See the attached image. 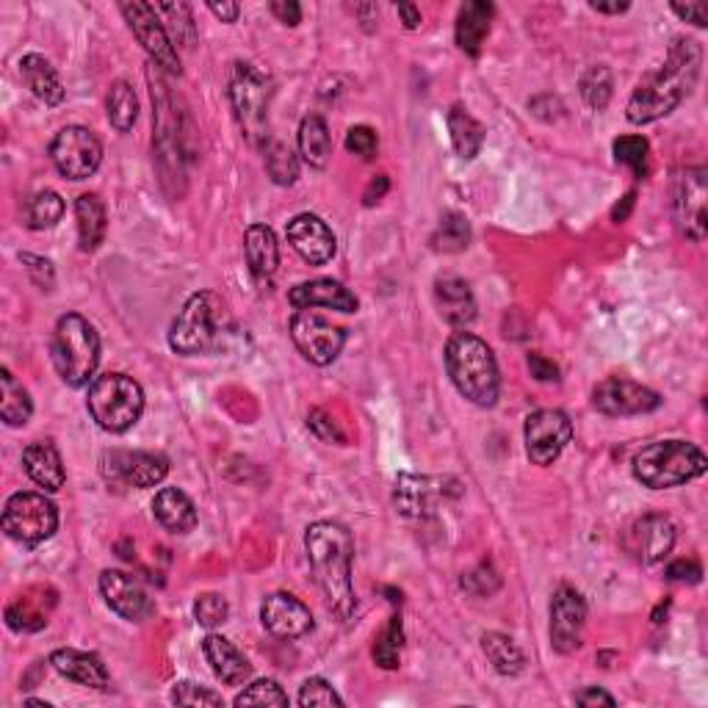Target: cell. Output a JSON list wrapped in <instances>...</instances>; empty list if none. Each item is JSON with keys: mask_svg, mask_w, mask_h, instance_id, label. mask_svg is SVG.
<instances>
[{"mask_svg": "<svg viewBox=\"0 0 708 708\" xmlns=\"http://www.w3.org/2000/svg\"><path fill=\"white\" fill-rule=\"evenodd\" d=\"M59 529V510L42 493H14L3 506V532L22 545H39Z\"/></svg>", "mask_w": 708, "mask_h": 708, "instance_id": "9", "label": "cell"}, {"mask_svg": "<svg viewBox=\"0 0 708 708\" xmlns=\"http://www.w3.org/2000/svg\"><path fill=\"white\" fill-rule=\"evenodd\" d=\"M440 490L434 488L432 479L412 476V473H401L396 479L393 488V504L401 515L407 517H427L434 510Z\"/></svg>", "mask_w": 708, "mask_h": 708, "instance_id": "32", "label": "cell"}, {"mask_svg": "<svg viewBox=\"0 0 708 708\" xmlns=\"http://www.w3.org/2000/svg\"><path fill=\"white\" fill-rule=\"evenodd\" d=\"M208 9L214 11L222 22H236L238 14H242V6L230 3V0H222V3H216L214 0V3H208Z\"/></svg>", "mask_w": 708, "mask_h": 708, "instance_id": "60", "label": "cell"}, {"mask_svg": "<svg viewBox=\"0 0 708 708\" xmlns=\"http://www.w3.org/2000/svg\"><path fill=\"white\" fill-rule=\"evenodd\" d=\"M299 706L310 708V706H343V698L341 695L332 689L330 681H325V678H308V681L299 687V698H297Z\"/></svg>", "mask_w": 708, "mask_h": 708, "instance_id": "47", "label": "cell"}, {"mask_svg": "<svg viewBox=\"0 0 708 708\" xmlns=\"http://www.w3.org/2000/svg\"><path fill=\"white\" fill-rule=\"evenodd\" d=\"M529 371L537 382H556L560 379V366L545 355H529Z\"/></svg>", "mask_w": 708, "mask_h": 708, "instance_id": "55", "label": "cell"}, {"mask_svg": "<svg viewBox=\"0 0 708 708\" xmlns=\"http://www.w3.org/2000/svg\"><path fill=\"white\" fill-rule=\"evenodd\" d=\"M587 626V604L573 587H560L551 601V645L560 654L582 648V634Z\"/></svg>", "mask_w": 708, "mask_h": 708, "instance_id": "17", "label": "cell"}, {"mask_svg": "<svg viewBox=\"0 0 708 708\" xmlns=\"http://www.w3.org/2000/svg\"><path fill=\"white\" fill-rule=\"evenodd\" d=\"M445 368L460 390L471 404L476 407H493L501 393V373L499 362H495L493 349L473 332H454L445 343Z\"/></svg>", "mask_w": 708, "mask_h": 708, "instance_id": "3", "label": "cell"}, {"mask_svg": "<svg viewBox=\"0 0 708 708\" xmlns=\"http://www.w3.org/2000/svg\"><path fill=\"white\" fill-rule=\"evenodd\" d=\"M170 473V460L155 451H111L103 456V476L120 488L147 490Z\"/></svg>", "mask_w": 708, "mask_h": 708, "instance_id": "15", "label": "cell"}, {"mask_svg": "<svg viewBox=\"0 0 708 708\" xmlns=\"http://www.w3.org/2000/svg\"><path fill=\"white\" fill-rule=\"evenodd\" d=\"M308 427L310 432H314L319 440H325V443H338V445L347 443V434L341 432V427H338V423L332 421L325 410H310Z\"/></svg>", "mask_w": 708, "mask_h": 708, "instance_id": "51", "label": "cell"}, {"mask_svg": "<svg viewBox=\"0 0 708 708\" xmlns=\"http://www.w3.org/2000/svg\"><path fill=\"white\" fill-rule=\"evenodd\" d=\"M576 704L578 706H615V698H612L609 692H604V689L589 687V689H582V692H576Z\"/></svg>", "mask_w": 708, "mask_h": 708, "instance_id": "58", "label": "cell"}, {"mask_svg": "<svg viewBox=\"0 0 708 708\" xmlns=\"http://www.w3.org/2000/svg\"><path fill=\"white\" fill-rule=\"evenodd\" d=\"M388 188H390L388 177L377 175L371 183H368L366 192H362V203H366V205H377L379 199H382L384 194H388Z\"/></svg>", "mask_w": 708, "mask_h": 708, "instance_id": "59", "label": "cell"}, {"mask_svg": "<svg viewBox=\"0 0 708 708\" xmlns=\"http://www.w3.org/2000/svg\"><path fill=\"white\" fill-rule=\"evenodd\" d=\"M61 216H64V199L50 188L33 194V199L28 203V227L31 230H50V227L59 225Z\"/></svg>", "mask_w": 708, "mask_h": 708, "instance_id": "41", "label": "cell"}, {"mask_svg": "<svg viewBox=\"0 0 708 708\" xmlns=\"http://www.w3.org/2000/svg\"><path fill=\"white\" fill-rule=\"evenodd\" d=\"M155 11L164 17H170L172 22V42L177 44H186V48H194L197 42V28H194V17L192 9L186 3H158Z\"/></svg>", "mask_w": 708, "mask_h": 708, "instance_id": "44", "label": "cell"}, {"mask_svg": "<svg viewBox=\"0 0 708 708\" xmlns=\"http://www.w3.org/2000/svg\"><path fill=\"white\" fill-rule=\"evenodd\" d=\"M203 654L208 659L214 676L222 684H227V687H238V684H244L253 676V665L247 661V656L230 639L219 637V634H208L203 639Z\"/></svg>", "mask_w": 708, "mask_h": 708, "instance_id": "25", "label": "cell"}, {"mask_svg": "<svg viewBox=\"0 0 708 708\" xmlns=\"http://www.w3.org/2000/svg\"><path fill=\"white\" fill-rule=\"evenodd\" d=\"M100 593L114 615L127 623H144L155 615V604L142 584L122 571H105L100 576Z\"/></svg>", "mask_w": 708, "mask_h": 708, "instance_id": "18", "label": "cell"}, {"mask_svg": "<svg viewBox=\"0 0 708 708\" xmlns=\"http://www.w3.org/2000/svg\"><path fill=\"white\" fill-rule=\"evenodd\" d=\"M708 460L704 451L687 440H656L634 456V476L650 490H670L700 479Z\"/></svg>", "mask_w": 708, "mask_h": 708, "instance_id": "5", "label": "cell"}, {"mask_svg": "<svg viewBox=\"0 0 708 708\" xmlns=\"http://www.w3.org/2000/svg\"><path fill=\"white\" fill-rule=\"evenodd\" d=\"M22 465H25V473L31 476V482L39 484L42 490H48V493H55V490L64 488V462H61L59 449H55L50 440L28 443L25 451H22Z\"/></svg>", "mask_w": 708, "mask_h": 708, "instance_id": "27", "label": "cell"}, {"mask_svg": "<svg viewBox=\"0 0 708 708\" xmlns=\"http://www.w3.org/2000/svg\"><path fill=\"white\" fill-rule=\"evenodd\" d=\"M288 302L297 310H314V308H327L338 310V314H355L360 308L357 297L349 291L343 283L330 280V277H319V280L299 283L288 294Z\"/></svg>", "mask_w": 708, "mask_h": 708, "instance_id": "22", "label": "cell"}, {"mask_svg": "<svg viewBox=\"0 0 708 708\" xmlns=\"http://www.w3.org/2000/svg\"><path fill=\"white\" fill-rule=\"evenodd\" d=\"M708 172L704 166H684L673 181V214L676 225L689 242L700 244L706 238V199H708Z\"/></svg>", "mask_w": 708, "mask_h": 708, "instance_id": "11", "label": "cell"}, {"mask_svg": "<svg viewBox=\"0 0 708 708\" xmlns=\"http://www.w3.org/2000/svg\"><path fill=\"white\" fill-rule=\"evenodd\" d=\"M50 665L59 676H64L66 681L78 684V687L86 689H109L111 676L105 670V665L100 661V656L86 654V650H75V648H59L50 656Z\"/></svg>", "mask_w": 708, "mask_h": 708, "instance_id": "24", "label": "cell"}, {"mask_svg": "<svg viewBox=\"0 0 708 708\" xmlns=\"http://www.w3.org/2000/svg\"><path fill=\"white\" fill-rule=\"evenodd\" d=\"M227 612H230V606H227V601L216 593H205L194 601V617H197V623L203 628L222 626V623L227 620Z\"/></svg>", "mask_w": 708, "mask_h": 708, "instance_id": "48", "label": "cell"}, {"mask_svg": "<svg viewBox=\"0 0 708 708\" xmlns=\"http://www.w3.org/2000/svg\"><path fill=\"white\" fill-rule=\"evenodd\" d=\"M523 438H526V454L534 465H554L573 440V423L562 410H537L526 418Z\"/></svg>", "mask_w": 708, "mask_h": 708, "instance_id": "14", "label": "cell"}, {"mask_svg": "<svg viewBox=\"0 0 708 708\" xmlns=\"http://www.w3.org/2000/svg\"><path fill=\"white\" fill-rule=\"evenodd\" d=\"M86 407L100 429L122 434L142 418L144 390L136 379L125 373H103L89 384Z\"/></svg>", "mask_w": 708, "mask_h": 708, "instance_id": "7", "label": "cell"}, {"mask_svg": "<svg viewBox=\"0 0 708 708\" xmlns=\"http://www.w3.org/2000/svg\"><path fill=\"white\" fill-rule=\"evenodd\" d=\"M595 11H601V14H623V11H628V6L632 3H601V0H593Z\"/></svg>", "mask_w": 708, "mask_h": 708, "instance_id": "63", "label": "cell"}, {"mask_svg": "<svg viewBox=\"0 0 708 708\" xmlns=\"http://www.w3.org/2000/svg\"><path fill=\"white\" fill-rule=\"evenodd\" d=\"M299 153L314 170H325L332 155V136L327 122L319 114L305 116L299 125Z\"/></svg>", "mask_w": 708, "mask_h": 708, "instance_id": "34", "label": "cell"}, {"mask_svg": "<svg viewBox=\"0 0 708 708\" xmlns=\"http://www.w3.org/2000/svg\"><path fill=\"white\" fill-rule=\"evenodd\" d=\"M288 695L283 692L280 684L275 678H260V681L244 687V692H238L236 706H288Z\"/></svg>", "mask_w": 708, "mask_h": 708, "instance_id": "46", "label": "cell"}, {"mask_svg": "<svg viewBox=\"0 0 708 708\" xmlns=\"http://www.w3.org/2000/svg\"><path fill=\"white\" fill-rule=\"evenodd\" d=\"M20 264L25 266L28 269V275L33 277V283H37L39 288H50L53 286V264H50V260H44V258H37V255H28V253H22L20 255Z\"/></svg>", "mask_w": 708, "mask_h": 708, "instance_id": "53", "label": "cell"}, {"mask_svg": "<svg viewBox=\"0 0 708 708\" xmlns=\"http://www.w3.org/2000/svg\"><path fill=\"white\" fill-rule=\"evenodd\" d=\"M288 244L297 249L299 258L310 266H325L336 258V233L325 219L314 214H299L286 227Z\"/></svg>", "mask_w": 708, "mask_h": 708, "instance_id": "19", "label": "cell"}, {"mask_svg": "<svg viewBox=\"0 0 708 708\" xmlns=\"http://www.w3.org/2000/svg\"><path fill=\"white\" fill-rule=\"evenodd\" d=\"M305 551L330 612L338 620H349L357 606L352 587V532L336 521H319L305 532Z\"/></svg>", "mask_w": 708, "mask_h": 708, "instance_id": "2", "label": "cell"}, {"mask_svg": "<svg viewBox=\"0 0 708 708\" xmlns=\"http://www.w3.org/2000/svg\"><path fill=\"white\" fill-rule=\"evenodd\" d=\"M20 75L25 81V86L31 89V94L37 100H42L44 105H59L64 103V83H61L59 72L53 70L44 55L28 53L20 59Z\"/></svg>", "mask_w": 708, "mask_h": 708, "instance_id": "31", "label": "cell"}, {"mask_svg": "<svg viewBox=\"0 0 708 708\" xmlns=\"http://www.w3.org/2000/svg\"><path fill=\"white\" fill-rule=\"evenodd\" d=\"M377 133L368 125H355L352 131L347 133V150L360 155V158H373V155H377Z\"/></svg>", "mask_w": 708, "mask_h": 708, "instance_id": "52", "label": "cell"}, {"mask_svg": "<svg viewBox=\"0 0 708 708\" xmlns=\"http://www.w3.org/2000/svg\"><path fill=\"white\" fill-rule=\"evenodd\" d=\"M172 704H177V706H222L225 700H222V695L211 692V689L197 687V684H192V681H181V684H175V689H172Z\"/></svg>", "mask_w": 708, "mask_h": 708, "instance_id": "49", "label": "cell"}, {"mask_svg": "<svg viewBox=\"0 0 708 708\" xmlns=\"http://www.w3.org/2000/svg\"><path fill=\"white\" fill-rule=\"evenodd\" d=\"M449 133H451V144H454L456 155L465 161L476 158L479 150L484 144V127L468 114L462 105H451L449 111Z\"/></svg>", "mask_w": 708, "mask_h": 708, "instance_id": "36", "label": "cell"}, {"mask_svg": "<svg viewBox=\"0 0 708 708\" xmlns=\"http://www.w3.org/2000/svg\"><path fill=\"white\" fill-rule=\"evenodd\" d=\"M33 401L28 396V390L22 384H17V379L11 377L9 368L0 371V418H3L9 427H25L31 421Z\"/></svg>", "mask_w": 708, "mask_h": 708, "instance_id": "37", "label": "cell"}, {"mask_svg": "<svg viewBox=\"0 0 708 708\" xmlns=\"http://www.w3.org/2000/svg\"><path fill=\"white\" fill-rule=\"evenodd\" d=\"M650 144L645 136H620L615 142V161L626 164L637 177L648 175Z\"/></svg>", "mask_w": 708, "mask_h": 708, "instance_id": "45", "label": "cell"}, {"mask_svg": "<svg viewBox=\"0 0 708 708\" xmlns=\"http://www.w3.org/2000/svg\"><path fill=\"white\" fill-rule=\"evenodd\" d=\"M432 244L438 253H462L471 244V225L462 214H443L438 230H434Z\"/></svg>", "mask_w": 708, "mask_h": 708, "instance_id": "40", "label": "cell"}, {"mask_svg": "<svg viewBox=\"0 0 708 708\" xmlns=\"http://www.w3.org/2000/svg\"><path fill=\"white\" fill-rule=\"evenodd\" d=\"M266 170H269L271 181L277 186H291L299 177L297 155H294V150L288 144L266 142Z\"/></svg>", "mask_w": 708, "mask_h": 708, "instance_id": "42", "label": "cell"}, {"mask_svg": "<svg viewBox=\"0 0 708 708\" xmlns=\"http://www.w3.org/2000/svg\"><path fill=\"white\" fill-rule=\"evenodd\" d=\"M700 576H704V571H700V565L695 560H678L667 567V578H670V582L698 584Z\"/></svg>", "mask_w": 708, "mask_h": 708, "instance_id": "54", "label": "cell"}, {"mask_svg": "<svg viewBox=\"0 0 708 708\" xmlns=\"http://www.w3.org/2000/svg\"><path fill=\"white\" fill-rule=\"evenodd\" d=\"M271 78L264 75L255 64L236 61L230 72V103L236 120L242 125L249 144L269 142V105H271Z\"/></svg>", "mask_w": 708, "mask_h": 708, "instance_id": "8", "label": "cell"}, {"mask_svg": "<svg viewBox=\"0 0 708 708\" xmlns=\"http://www.w3.org/2000/svg\"><path fill=\"white\" fill-rule=\"evenodd\" d=\"M401 645H404V628H401V617H390L388 628L382 632V637L373 645V661H377L382 670H396L399 667Z\"/></svg>", "mask_w": 708, "mask_h": 708, "instance_id": "43", "label": "cell"}, {"mask_svg": "<svg viewBox=\"0 0 708 708\" xmlns=\"http://www.w3.org/2000/svg\"><path fill=\"white\" fill-rule=\"evenodd\" d=\"M260 623L277 639H299L314 628V615L299 598L275 593L260 604Z\"/></svg>", "mask_w": 708, "mask_h": 708, "instance_id": "20", "label": "cell"}, {"mask_svg": "<svg viewBox=\"0 0 708 708\" xmlns=\"http://www.w3.org/2000/svg\"><path fill=\"white\" fill-rule=\"evenodd\" d=\"M700 64H704L700 44L689 37H678L667 50L665 64L650 72L648 78H643V83L634 89L626 105L628 122L632 125H650V122L673 114L698 86Z\"/></svg>", "mask_w": 708, "mask_h": 708, "instance_id": "1", "label": "cell"}, {"mask_svg": "<svg viewBox=\"0 0 708 708\" xmlns=\"http://www.w3.org/2000/svg\"><path fill=\"white\" fill-rule=\"evenodd\" d=\"M50 357L70 388L92 384L94 371L100 362V338L98 330L83 316L66 314L55 321L53 341H50Z\"/></svg>", "mask_w": 708, "mask_h": 708, "instance_id": "6", "label": "cell"}, {"mask_svg": "<svg viewBox=\"0 0 708 708\" xmlns=\"http://www.w3.org/2000/svg\"><path fill=\"white\" fill-rule=\"evenodd\" d=\"M78 244L83 253H94L105 238V205L98 194H81L75 203Z\"/></svg>", "mask_w": 708, "mask_h": 708, "instance_id": "33", "label": "cell"}, {"mask_svg": "<svg viewBox=\"0 0 708 708\" xmlns=\"http://www.w3.org/2000/svg\"><path fill=\"white\" fill-rule=\"evenodd\" d=\"M493 14H495V6L484 3V0H471V3L462 6L460 14H456V28H454L456 44H460L462 53L473 55V59L482 53V44L490 33Z\"/></svg>", "mask_w": 708, "mask_h": 708, "instance_id": "29", "label": "cell"}, {"mask_svg": "<svg viewBox=\"0 0 708 708\" xmlns=\"http://www.w3.org/2000/svg\"><path fill=\"white\" fill-rule=\"evenodd\" d=\"M230 310L214 291H197L186 299L170 327L172 352L183 357L211 355L230 336Z\"/></svg>", "mask_w": 708, "mask_h": 708, "instance_id": "4", "label": "cell"}, {"mask_svg": "<svg viewBox=\"0 0 708 708\" xmlns=\"http://www.w3.org/2000/svg\"><path fill=\"white\" fill-rule=\"evenodd\" d=\"M291 338L299 355L314 366H330L338 360L343 343H347V330L314 310H299L291 319Z\"/></svg>", "mask_w": 708, "mask_h": 708, "instance_id": "13", "label": "cell"}, {"mask_svg": "<svg viewBox=\"0 0 708 708\" xmlns=\"http://www.w3.org/2000/svg\"><path fill=\"white\" fill-rule=\"evenodd\" d=\"M434 305H438L440 316L456 330L476 319V299H473L471 286L460 277H443L434 283Z\"/></svg>", "mask_w": 708, "mask_h": 708, "instance_id": "28", "label": "cell"}, {"mask_svg": "<svg viewBox=\"0 0 708 708\" xmlns=\"http://www.w3.org/2000/svg\"><path fill=\"white\" fill-rule=\"evenodd\" d=\"M55 606V593L50 587H28L17 595L6 609V623L17 634L42 632L50 620V612Z\"/></svg>", "mask_w": 708, "mask_h": 708, "instance_id": "23", "label": "cell"}, {"mask_svg": "<svg viewBox=\"0 0 708 708\" xmlns=\"http://www.w3.org/2000/svg\"><path fill=\"white\" fill-rule=\"evenodd\" d=\"M578 89H582V100L589 109L604 111L612 100V89H615V83H612V70L604 64L589 66L582 75V81H578Z\"/></svg>", "mask_w": 708, "mask_h": 708, "instance_id": "39", "label": "cell"}, {"mask_svg": "<svg viewBox=\"0 0 708 708\" xmlns=\"http://www.w3.org/2000/svg\"><path fill=\"white\" fill-rule=\"evenodd\" d=\"M482 650H484V656L490 659V665L495 667V673H499V676L515 678V676H521L523 670H526V656H523V650L517 648L515 639L506 637V634H499V632L484 634Z\"/></svg>", "mask_w": 708, "mask_h": 708, "instance_id": "35", "label": "cell"}, {"mask_svg": "<svg viewBox=\"0 0 708 708\" xmlns=\"http://www.w3.org/2000/svg\"><path fill=\"white\" fill-rule=\"evenodd\" d=\"M50 158L66 181H86L100 170L103 161V144L89 127L66 125L55 133L50 144Z\"/></svg>", "mask_w": 708, "mask_h": 708, "instance_id": "10", "label": "cell"}, {"mask_svg": "<svg viewBox=\"0 0 708 708\" xmlns=\"http://www.w3.org/2000/svg\"><path fill=\"white\" fill-rule=\"evenodd\" d=\"M593 407L604 415L623 418V415H645L661 407V396L650 390L648 384H639L626 377H609L595 384Z\"/></svg>", "mask_w": 708, "mask_h": 708, "instance_id": "16", "label": "cell"}, {"mask_svg": "<svg viewBox=\"0 0 708 708\" xmlns=\"http://www.w3.org/2000/svg\"><path fill=\"white\" fill-rule=\"evenodd\" d=\"M122 14H125L127 25H131L133 37L138 39L147 55L153 59V64L158 70L170 72V75H181V55H177L175 42H172V33L166 31V25L161 22L158 11L150 3H122Z\"/></svg>", "mask_w": 708, "mask_h": 708, "instance_id": "12", "label": "cell"}, {"mask_svg": "<svg viewBox=\"0 0 708 708\" xmlns=\"http://www.w3.org/2000/svg\"><path fill=\"white\" fill-rule=\"evenodd\" d=\"M396 11H399L401 22H404V28H410V31H415V28L421 25V11H418L412 3H399L396 6Z\"/></svg>", "mask_w": 708, "mask_h": 708, "instance_id": "61", "label": "cell"}, {"mask_svg": "<svg viewBox=\"0 0 708 708\" xmlns=\"http://www.w3.org/2000/svg\"><path fill=\"white\" fill-rule=\"evenodd\" d=\"M244 255H247V266L253 271L255 280L260 286H269L280 266V247H277V236L271 227L253 225L244 233Z\"/></svg>", "mask_w": 708, "mask_h": 708, "instance_id": "26", "label": "cell"}, {"mask_svg": "<svg viewBox=\"0 0 708 708\" xmlns=\"http://www.w3.org/2000/svg\"><path fill=\"white\" fill-rule=\"evenodd\" d=\"M634 199H637V192H628L626 197H623V205L620 203L615 205V211H612V219L626 222L628 214H632V208H634Z\"/></svg>", "mask_w": 708, "mask_h": 708, "instance_id": "62", "label": "cell"}, {"mask_svg": "<svg viewBox=\"0 0 708 708\" xmlns=\"http://www.w3.org/2000/svg\"><path fill=\"white\" fill-rule=\"evenodd\" d=\"M676 545V526L665 515H645L628 532V551L637 556L643 565H656L665 560Z\"/></svg>", "mask_w": 708, "mask_h": 708, "instance_id": "21", "label": "cell"}, {"mask_svg": "<svg viewBox=\"0 0 708 708\" xmlns=\"http://www.w3.org/2000/svg\"><path fill=\"white\" fill-rule=\"evenodd\" d=\"M499 587H501V578H499V573L493 571V565H490V562H482L476 571H471L462 576V589H468V593H473V595H493Z\"/></svg>", "mask_w": 708, "mask_h": 708, "instance_id": "50", "label": "cell"}, {"mask_svg": "<svg viewBox=\"0 0 708 708\" xmlns=\"http://www.w3.org/2000/svg\"><path fill=\"white\" fill-rule=\"evenodd\" d=\"M673 11H676L678 17H681V20H687V22H692V25H698V28H706L708 25V6L706 3H673L670 6Z\"/></svg>", "mask_w": 708, "mask_h": 708, "instance_id": "56", "label": "cell"}, {"mask_svg": "<svg viewBox=\"0 0 708 708\" xmlns=\"http://www.w3.org/2000/svg\"><path fill=\"white\" fill-rule=\"evenodd\" d=\"M105 109H109V122L116 127V131L120 133L131 131V127L136 125V116H138V98L136 92H133L131 83L125 81L111 83Z\"/></svg>", "mask_w": 708, "mask_h": 708, "instance_id": "38", "label": "cell"}, {"mask_svg": "<svg viewBox=\"0 0 708 708\" xmlns=\"http://www.w3.org/2000/svg\"><path fill=\"white\" fill-rule=\"evenodd\" d=\"M153 515L170 534H188L197 529V510L183 490L164 488L153 499Z\"/></svg>", "mask_w": 708, "mask_h": 708, "instance_id": "30", "label": "cell"}, {"mask_svg": "<svg viewBox=\"0 0 708 708\" xmlns=\"http://www.w3.org/2000/svg\"><path fill=\"white\" fill-rule=\"evenodd\" d=\"M271 14L280 22H286V25H299V20H302V9L294 0H275L271 3Z\"/></svg>", "mask_w": 708, "mask_h": 708, "instance_id": "57", "label": "cell"}, {"mask_svg": "<svg viewBox=\"0 0 708 708\" xmlns=\"http://www.w3.org/2000/svg\"><path fill=\"white\" fill-rule=\"evenodd\" d=\"M28 706H39V708H50V704H44V700H25Z\"/></svg>", "mask_w": 708, "mask_h": 708, "instance_id": "64", "label": "cell"}]
</instances>
